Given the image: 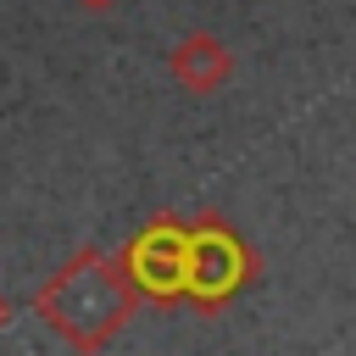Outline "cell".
Instances as JSON below:
<instances>
[{"label":"cell","instance_id":"obj_4","mask_svg":"<svg viewBox=\"0 0 356 356\" xmlns=\"http://www.w3.org/2000/svg\"><path fill=\"white\" fill-rule=\"evenodd\" d=\"M167 72H172V83L184 95H217L234 78V50L217 33H184L167 50Z\"/></svg>","mask_w":356,"mask_h":356},{"label":"cell","instance_id":"obj_6","mask_svg":"<svg viewBox=\"0 0 356 356\" xmlns=\"http://www.w3.org/2000/svg\"><path fill=\"white\" fill-rule=\"evenodd\" d=\"M6 323H11V300L0 295V334H6Z\"/></svg>","mask_w":356,"mask_h":356},{"label":"cell","instance_id":"obj_3","mask_svg":"<svg viewBox=\"0 0 356 356\" xmlns=\"http://www.w3.org/2000/svg\"><path fill=\"white\" fill-rule=\"evenodd\" d=\"M117 261L145 306H184V222L178 217H150L145 228H134Z\"/></svg>","mask_w":356,"mask_h":356},{"label":"cell","instance_id":"obj_1","mask_svg":"<svg viewBox=\"0 0 356 356\" xmlns=\"http://www.w3.org/2000/svg\"><path fill=\"white\" fill-rule=\"evenodd\" d=\"M134 312H139V295H134L122 261L100 245L72 250L33 295V317L72 350H106L128 328Z\"/></svg>","mask_w":356,"mask_h":356},{"label":"cell","instance_id":"obj_5","mask_svg":"<svg viewBox=\"0 0 356 356\" xmlns=\"http://www.w3.org/2000/svg\"><path fill=\"white\" fill-rule=\"evenodd\" d=\"M72 6H83V11H111L117 0H72Z\"/></svg>","mask_w":356,"mask_h":356},{"label":"cell","instance_id":"obj_2","mask_svg":"<svg viewBox=\"0 0 356 356\" xmlns=\"http://www.w3.org/2000/svg\"><path fill=\"white\" fill-rule=\"evenodd\" d=\"M256 250L222 211H200L195 222H184V306L222 312L239 289L256 284Z\"/></svg>","mask_w":356,"mask_h":356}]
</instances>
